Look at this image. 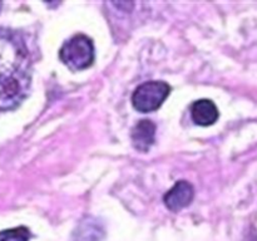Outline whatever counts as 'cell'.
<instances>
[{
  "label": "cell",
  "instance_id": "obj_1",
  "mask_svg": "<svg viewBox=\"0 0 257 241\" xmlns=\"http://www.w3.org/2000/svg\"><path fill=\"white\" fill-rule=\"evenodd\" d=\"M32 63L23 38L0 29V110L18 107L28 95Z\"/></svg>",
  "mask_w": 257,
  "mask_h": 241
},
{
  "label": "cell",
  "instance_id": "obj_4",
  "mask_svg": "<svg viewBox=\"0 0 257 241\" xmlns=\"http://www.w3.org/2000/svg\"><path fill=\"white\" fill-rule=\"evenodd\" d=\"M195 196V190L193 186L187 181H178L170 191L165 195L163 201L167 206L168 210L177 212L182 208L187 207L193 200Z\"/></svg>",
  "mask_w": 257,
  "mask_h": 241
},
{
  "label": "cell",
  "instance_id": "obj_6",
  "mask_svg": "<svg viewBox=\"0 0 257 241\" xmlns=\"http://www.w3.org/2000/svg\"><path fill=\"white\" fill-rule=\"evenodd\" d=\"M217 107L215 103L210 99H200L196 100L192 105H191V117H192L193 122L198 126H211L216 123L218 119Z\"/></svg>",
  "mask_w": 257,
  "mask_h": 241
},
{
  "label": "cell",
  "instance_id": "obj_7",
  "mask_svg": "<svg viewBox=\"0 0 257 241\" xmlns=\"http://www.w3.org/2000/svg\"><path fill=\"white\" fill-rule=\"evenodd\" d=\"M30 232L25 226L0 231V241H29Z\"/></svg>",
  "mask_w": 257,
  "mask_h": 241
},
{
  "label": "cell",
  "instance_id": "obj_5",
  "mask_svg": "<svg viewBox=\"0 0 257 241\" xmlns=\"http://www.w3.org/2000/svg\"><path fill=\"white\" fill-rule=\"evenodd\" d=\"M133 147L141 152H148L156 138V125L150 119H142L132 130Z\"/></svg>",
  "mask_w": 257,
  "mask_h": 241
},
{
  "label": "cell",
  "instance_id": "obj_3",
  "mask_svg": "<svg viewBox=\"0 0 257 241\" xmlns=\"http://www.w3.org/2000/svg\"><path fill=\"white\" fill-rule=\"evenodd\" d=\"M171 92V87L166 82L151 80L138 85L132 95V104L142 113L155 112L162 105Z\"/></svg>",
  "mask_w": 257,
  "mask_h": 241
},
{
  "label": "cell",
  "instance_id": "obj_2",
  "mask_svg": "<svg viewBox=\"0 0 257 241\" xmlns=\"http://www.w3.org/2000/svg\"><path fill=\"white\" fill-rule=\"evenodd\" d=\"M59 58L72 70H82L90 67L94 60L92 39L84 34L74 35L60 48Z\"/></svg>",
  "mask_w": 257,
  "mask_h": 241
}]
</instances>
